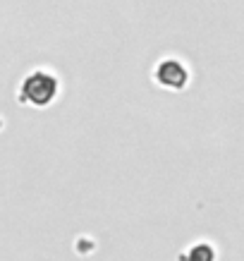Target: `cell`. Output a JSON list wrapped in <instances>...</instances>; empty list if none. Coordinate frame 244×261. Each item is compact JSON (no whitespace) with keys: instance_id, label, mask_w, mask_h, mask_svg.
I'll return each instance as SVG.
<instances>
[{"instance_id":"obj_1","label":"cell","mask_w":244,"mask_h":261,"mask_svg":"<svg viewBox=\"0 0 244 261\" xmlns=\"http://www.w3.org/2000/svg\"><path fill=\"white\" fill-rule=\"evenodd\" d=\"M58 94V80L53 74H48L43 70L32 72L19 87V101L26 106H48Z\"/></svg>"},{"instance_id":"obj_2","label":"cell","mask_w":244,"mask_h":261,"mask_svg":"<svg viewBox=\"0 0 244 261\" xmlns=\"http://www.w3.org/2000/svg\"><path fill=\"white\" fill-rule=\"evenodd\" d=\"M153 80H156L160 87L173 89V91H182V89L189 84V70L177 58H166V60H160V63L156 65Z\"/></svg>"},{"instance_id":"obj_3","label":"cell","mask_w":244,"mask_h":261,"mask_svg":"<svg viewBox=\"0 0 244 261\" xmlns=\"http://www.w3.org/2000/svg\"><path fill=\"white\" fill-rule=\"evenodd\" d=\"M182 261H215V249L206 242H199L182 256Z\"/></svg>"}]
</instances>
